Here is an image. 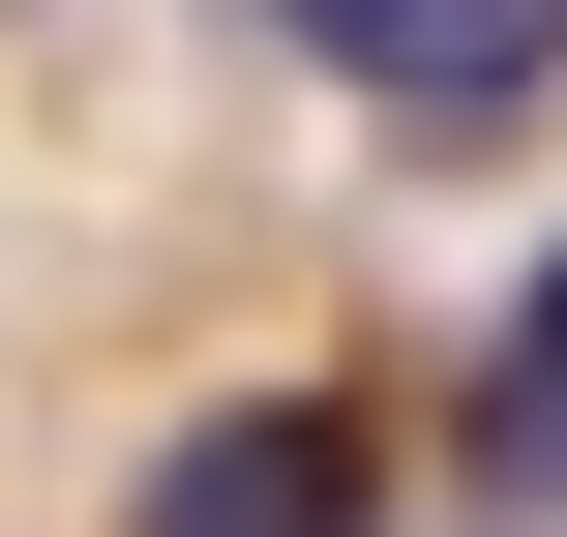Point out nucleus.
Masks as SVG:
<instances>
[{
  "mask_svg": "<svg viewBox=\"0 0 567 537\" xmlns=\"http://www.w3.org/2000/svg\"><path fill=\"white\" fill-rule=\"evenodd\" d=\"M478 508H508V537H567V239H538V299L478 329Z\"/></svg>",
  "mask_w": 567,
  "mask_h": 537,
  "instance_id": "obj_3",
  "label": "nucleus"
},
{
  "mask_svg": "<svg viewBox=\"0 0 567 537\" xmlns=\"http://www.w3.org/2000/svg\"><path fill=\"white\" fill-rule=\"evenodd\" d=\"M120 537H359V419H329V389H239V419L150 448V508H120Z\"/></svg>",
  "mask_w": 567,
  "mask_h": 537,
  "instance_id": "obj_2",
  "label": "nucleus"
},
{
  "mask_svg": "<svg viewBox=\"0 0 567 537\" xmlns=\"http://www.w3.org/2000/svg\"><path fill=\"white\" fill-rule=\"evenodd\" d=\"M359 120H508V90H567V0H269Z\"/></svg>",
  "mask_w": 567,
  "mask_h": 537,
  "instance_id": "obj_1",
  "label": "nucleus"
}]
</instances>
